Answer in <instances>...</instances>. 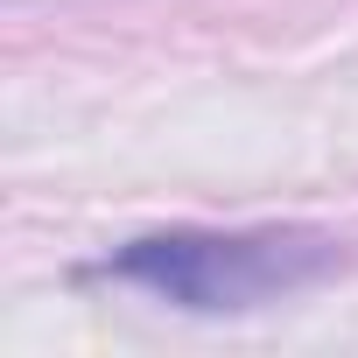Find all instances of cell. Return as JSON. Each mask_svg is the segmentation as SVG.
Wrapping results in <instances>:
<instances>
[{
  "mask_svg": "<svg viewBox=\"0 0 358 358\" xmlns=\"http://www.w3.org/2000/svg\"><path fill=\"white\" fill-rule=\"evenodd\" d=\"M337 239L330 232H295V225H267V232H148L127 239L106 274L169 302L190 316H239V309H267L281 295L316 288L323 274H337Z\"/></svg>",
  "mask_w": 358,
  "mask_h": 358,
  "instance_id": "1",
  "label": "cell"
}]
</instances>
